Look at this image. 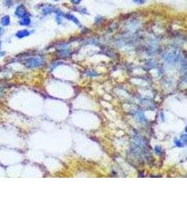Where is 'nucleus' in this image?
<instances>
[{
	"label": "nucleus",
	"instance_id": "f257e3e1",
	"mask_svg": "<svg viewBox=\"0 0 187 210\" xmlns=\"http://www.w3.org/2000/svg\"><path fill=\"white\" fill-rule=\"evenodd\" d=\"M42 60L39 58H31L25 61V65L28 67H36L42 65Z\"/></svg>",
	"mask_w": 187,
	"mask_h": 210
},
{
	"label": "nucleus",
	"instance_id": "f03ea898",
	"mask_svg": "<svg viewBox=\"0 0 187 210\" xmlns=\"http://www.w3.org/2000/svg\"><path fill=\"white\" fill-rule=\"evenodd\" d=\"M15 14L18 18H23L26 15V8L23 5H20L15 10Z\"/></svg>",
	"mask_w": 187,
	"mask_h": 210
},
{
	"label": "nucleus",
	"instance_id": "7ed1b4c3",
	"mask_svg": "<svg viewBox=\"0 0 187 210\" xmlns=\"http://www.w3.org/2000/svg\"><path fill=\"white\" fill-rule=\"evenodd\" d=\"M28 35H30V32L27 30H20L16 33V37L18 38H19V39H21V38L27 37V36H28Z\"/></svg>",
	"mask_w": 187,
	"mask_h": 210
},
{
	"label": "nucleus",
	"instance_id": "20e7f679",
	"mask_svg": "<svg viewBox=\"0 0 187 210\" xmlns=\"http://www.w3.org/2000/svg\"><path fill=\"white\" fill-rule=\"evenodd\" d=\"M21 20L20 21V24L22 25H29L30 23V18L27 15H25V16L22 18Z\"/></svg>",
	"mask_w": 187,
	"mask_h": 210
},
{
	"label": "nucleus",
	"instance_id": "39448f33",
	"mask_svg": "<svg viewBox=\"0 0 187 210\" xmlns=\"http://www.w3.org/2000/svg\"><path fill=\"white\" fill-rule=\"evenodd\" d=\"M1 25H4V26H7L10 24V18L8 15H5V16L3 17L1 20Z\"/></svg>",
	"mask_w": 187,
	"mask_h": 210
},
{
	"label": "nucleus",
	"instance_id": "423d86ee",
	"mask_svg": "<svg viewBox=\"0 0 187 210\" xmlns=\"http://www.w3.org/2000/svg\"><path fill=\"white\" fill-rule=\"evenodd\" d=\"M65 16H66L67 18L69 19V20H73V21L74 22V23L77 24V25H79V20H77V19H76V18H75L74 16H73V15H70V14H67L66 15H65Z\"/></svg>",
	"mask_w": 187,
	"mask_h": 210
},
{
	"label": "nucleus",
	"instance_id": "0eeeda50",
	"mask_svg": "<svg viewBox=\"0 0 187 210\" xmlns=\"http://www.w3.org/2000/svg\"><path fill=\"white\" fill-rule=\"evenodd\" d=\"M135 2L138 3V4H143V3L145 2L146 0H133Z\"/></svg>",
	"mask_w": 187,
	"mask_h": 210
},
{
	"label": "nucleus",
	"instance_id": "6e6552de",
	"mask_svg": "<svg viewBox=\"0 0 187 210\" xmlns=\"http://www.w3.org/2000/svg\"><path fill=\"white\" fill-rule=\"evenodd\" d=\"M81 0H72V2L74 4H79Z\"/></svg>",
	"mask_w": 187,
	"mask_h": 210
},
{
	"label": "nucleus",
	"instance_id": "1a4fd4ad",
	"mask_svg": "<svg viewBox=\"0 0 187 210\" xmlns=\"http://www.w3.org/2000/svg\"><path fill=\"white\" fill-rule=\"evenodd\" d=\"M4 28H2V27H0V37L2 35L3 33H4Z\"/></svg>",
	"mask_w": 187,
	"mask_h": 210
},
{
	"label": "nucleus",
	"instance_id": "9d476101",
	"mask_svg": "<svg viewBox=\"0 0 187 210\" xmlns=\"http://www.w3.org/2000/svg\"><path fill=\"white\" fill-rule=\"evenodd\" d=\"M54 1H58V0H54Z\"/></svg>",
	"mask_w": 187,
	"mask_h": 210
}]
</instances>
